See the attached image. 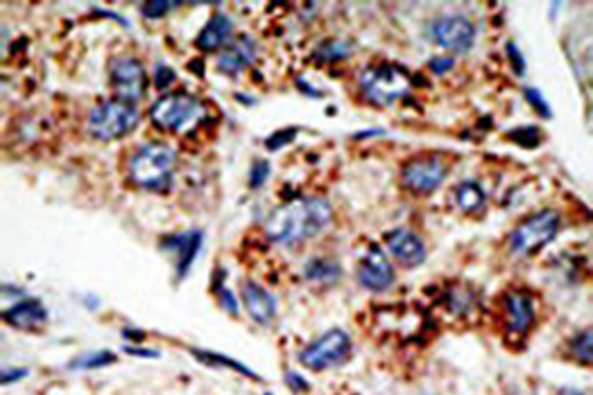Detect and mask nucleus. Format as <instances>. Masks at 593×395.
I'll list each match as a JSON object with an SVG mask.
<instances>
[{
	"mask_svg": "<svg viewBox=\"0 0 593 395\" xmlns=\"http://www.w3.org/2000/svg\"><path fill=\"white\" fill-rule=\"evenodd\" d=\"M163 248H168L170 253L177 256V272H179V278H184L188 274L190 265L197 257V251L202 247V233L200 230H190V233H179V235H170L161 242Z\"/></svg>",
	"mask_w": 593,
	"mask_h": 395,
	"instance_id": "nucleus-14",
	"label": "nucleus"
},
{
	"mask_svg": "<svg viewBox=\"0 0 593 395\" xmlns=\"http://www.w3.org/2000/svg\"><path fill=\"white\" fill-rule=\"evenodd\" d=\"M292 136H295V129H290V131H283V134H277V136H272V139L268 140V148L269 149H277V148H283V140H290Z\"/></svg>",
	"mask_w": 593,
	"mask_h": 395,
	"instance_id": "nucleus-30",
	"label": "nucleus"
},
{
	"mask_svg": "<svg viewBox=\"0 0 593 395\" xmlns=\"http://www.w3.org/2000/svg\"><path fill=\"white\" fill-rule=\"evenodd\" d=\"M431 39L451 52H469L476 41V28L464 16H440L431 23Z\"/></svg>",
	"mask_w": 593,
	"mask_h": 395,
	"instance_id": "nucleus-8",
	"label": "nucleus"
},
{
	"mask_svg": "<svg viewBox=\"0 0 593 395\" xmlns=\"http://www.w3.org/2000/svg\"><path fill=\"white\" fill-rule=\"evenodd\" d=\"M561 395H584V393H579V391H561Z\"/></svg>",
	"mask_w": 593,
	"mask_h": 395,
	"instance_id": "nucleus-35",
	"label": "nucleus"
},
{
	"mask_svg": "<svg viewBox=\"0 0 593 395\" xmlns=\"http://www.w3.org/2000/svg\"><path fill=\"white\" fill-rule=\"evenodd\" d=\"M560 230V215L555 211H542L521 221L510 235L512 251L516 256H533L546 247Z\"/></svg>",
	"mask_w": 593,
	"mask_h": 395,
	"instance_id": "nucleus-6",
	"label": "nucleus"
},
{
	"mask_svg": "<svg viewBox=\"0 0 593 395\" xmlns=\"http://www.w3.org/2000/svg\"><path fill=\"white\" fill-rule=\"evenodd\" d=\"M487 197L485 190L476 184V181H464L455 188V203H458L460 211L464 212H476L485 206Z\"/></svg>",
	"mask_w": 593,
	"mask_h": 395,
	"instance_id": "nucleus-19",
	"label": "nucleus"
},
{
	"mask_svg": "<svg viewBox=\"0 0 593 395\" xmlns=\"http://www.w3.org/2000/svg\"><path fill=\"white\" fill-rule=\"evenodd\" d=\"M331 217L333 211L324 199H295L269 215L265 221V235L277 244L306 242L329 226Z\"/></svg>",
	"mask_w": 593,
	"mask_h": 395,
	"instance_id": "nucleus-1",
	"label": "nucleus"
},
{
	"mask_svg": "<svg viewBox=\"0 0 593 395\" xmlns=\"http://www.w3.org/2000/svg\"><path fill=\"white\" fill-rule=\"evenodd\" d=\"M573 353L578 355L579 362H591V330H584L582 335L573 339Z\"/></svg>",
	"mask_w": 593,
	"mask_h": 395,
	"instance_id": "nucleus-23",
	"label": "nucleus"
},
{
	"mask_svg": "<svg viewBox=\"0 0 593 395\" xmlns=\"http://www.w3.org/2000/svg\"><path fill=\"white\" fill-rule=\"evenodd\" d=\"M507 52H510V61H512V66H515L516 75H524L525 73V61H524V57L519 55V48H516L515 43H507Z\"/></svg>",
	"mask_w": 593,
	"mask_h": 395,
	"instance_id": "nucleus-28",
	"label": "nucleus"
},
{
	"mask_svg": "<svg viewBox=\"0 0 593 395\" xmlns=\"http://www.w3.org/2000/svg\"><path fill=\"white\" fill-rule=\"evenodd\" d=\"M116 362V355L114 353H96V355H87V357H79L78 362L70 364V368H100L107 366V364Z\"/></svg>",
	"mask_w": 593,
	"mask_h": 395,
	"instance_id": "nucleus-22",
	"label": "nucleus"
},
{
	"mask_svg": "<svg viewBox=\"0 0 593 395\" xmlns=\"http://www.w3.org/2000/svg\"><path fill=\"white\" fill-rule=\"evenodd\" d=\"M23 375H28V371H23V368H19V371H10V373H3V382H14V380H19V377H23Z\"/></svg>",
	"mask_w": 593,
	"mask_h": 395,
	"instance_id": "nucleus-33",
	"label": "nucleus"
},
{
	"mask_svg": "<svg viewBox=\"0 0 593 395\" xmlns=\"http://www.w3.org/2000/svg\"><path fill=\"white\" fill-rule=\"evenodd\" d=\"M401 179H404V185L410 193H435L446 179V166L440 158H415L404 167Z\"/></svg>",
	"mask_w": 593,
	"mask_h": 395,
	"instance_id": "nucleus-10",
	"label": "nucleus"
},
{
	"mask_svg": "<svg viewBox=\"0 0 593 395\" xmlns=\"http://www.w3.org/2000/svg\"><path fill=\"white\" fill-rule=\"evenodd\" d=\"M453 57H435V59L431 61V70L433 73H437V75H442V73H446V70H451L453 68Z\"/></svg>",
	"mask_w": 593,
	"mask_h": 395,
	"instance_id": "nucleus-29",
	"label": "nucleus"
},
{
	"mask_svg": "<svg viewBox=\"0 0 593 395\" xmlns=\"http://www.w3.org/2000/svg\"><path fill=\"white\" fill-rule=\"evenodd\" d=\"M127 353H130V355H139V357H157V353H154V350H141V348H127Z\"/></svg>",
	"mask_w": 593,
	"mask_h": 395,
	"instance_id": "nucleus-34",
	"label": "nucleus"
},
{
	"mask_svg": "<svg viewBox=\"0 0 593 395\" xmlns=\"http://www.w3.org/2000/svg\"><path fill=\"white\" fill-rule=\"evenodd\" d=\"M349 55H351V48L342 41H329V43H324L320 50H317V57L324 61H338V59H344V57H349Z\"/></svg>",
	"mask_w": 593,
	"mask_h": 395,
	"instance_id": "nucleus-21",
	"label": "nucleus"
},
{
	"mask_svg": "<svg viewBox=\"0 0 593 395\" xmlns=\"http://www.w3.org/2000/svg\"><path fill=\"white\" fill-rule=\"evenodd\" d=\"M351 355V339L344 330H329L320 339L313 341L308 348L302 350L299 362L311 371H326L331 366H340Z\"/></svg>",
	"mask_w": 593,
	"mask_h": 395,
	"instance_id": "nucleus-7",
	"label": "nucleus"
},
{
	"mask_svg": "<svg viewBox=\"0 0 593 395\" xmlns=\"http://www.w3.org/2000/svg\"><path fill=\"white\" fill-rule=\"evenodd\" d=\"M139 106L114 97V100L97 104L96 109L88 113L87 124L93 139L114 140L123 139V136H127L130 131H134L136 124H139Z\"/></svg>",
	"mask_w": 593,
	"mask_h": 395,
	"instance_id": "nucleus-3",
	"label": "nucleus"
},
{
	"mask_svg": "<svg viewBox=\"0 0 593 395\" xmlns=\"http://www.w3.org/2000/svg\"><path fill=\"white\" fill-rule=\"evenodd\" d=\"M175 82V73H172L170 68H159L157 73H154V84H157V88H161V91H166L170 84Z\"/></svg>",
	"mask_w": 593,
	"mask_h": 395,
	"instance_id": "nucleus-27",
	"label": "nucleus"
},
{
	"mask_svg": "<svg viewBox=\"0 0 593 395\" xmlns=\"http://www.w3.org/2000/svg\"><path fill=\"white\" fill-rule=\"evenodd\" d=\"M205 115V104L188 93H168L150 109V120L163 131H188Z\"/></svg>",
	"mask_w": 593,
	"mask_h": 395,
	"instance_id": "nucleus-4",
	"label": "nucleus"
},
{
	"mask_svg": "<svg viewBox=\"0 0 593 395\" xmlns=\"http://www.w3.org/2000/svg\"><path fill=\"white\" fill-rule=\"evenodd\" d=\"M223 308H227L229 312L232 314H238V305H236V301H233V296H232V292L229 290H224L223 292Z\"/></svg>",
	"mask_w": 593,
	"mask_h": 395,
	"instance_id": "nucleus-31",
	"label": "nucleus"
},
{
	"mask_svg": "<svg viewBox=\"0 0 593 395\" xmlns=\"http://www.w3.org/2000/svg\"><path fill=\"white\" fill-rule=\"evenodd\" d=\"M385 247L394 260H399L404 267H419L426 260V247L413 230L397 229L385 235Z\"/></svg>",
	"mask_w": 593,
	"mask_h": 395,
	"instance_id": "nucleus-12",
	"label": "nucleus"
},
{
	"mask_svg": "<svg viewBox=\"0 0 593 395\" xmlns=\"http://www.w3.org/2000/svg\"><path fill=\"white\" fill-rule=\"evenodd\" d=\"M112 88L116 100L130 102V104H136L139 100H143L145 88H148V75H145V68L141 66V61L130 59V57L114 61Z\"/></svg>",
	"mask_w": 593,
	"mask_h": 395,
	"instance_id": "nucleus-9",
	"label": "nucleus"
},
{
	"mask_svg": "<svg viewBox=\"0 0 593 395\" xmlns=\"http://www.w3.org/2000/svg\"><path fill=\"white\" fill-rule=\"evenodd\" d=\"M242 303H245L251 319L260 323V326H268L277 317V299L268 290L256 285V283H245L242 285Z\"/></svg>",
	"mask_w": 593,
	"mask_h": 395,
	"instance_id": "nucleus-15",
	"label": "nucleus"
},
{
	"mask_svg": "<svg viewBox=\"0 0 593 395\" xmlns=\"http://www.w3.org/2000/svg\"><path fill=\"white\" fill-rule=\"evenodd\" d=\"M232 21L224 14H214L197 37V48L205 52L223 50L232 39Z\"/></svg>",
	"mask_w": 593,
	"mask_h": 395,
	"instance_id": "nucleus-17",
	"label": "nucleus"
},
{
	"mask_svg": "<svg viewBox=\"0 0 593 395\" xmlns=\"http://www.w3.org/2000/svg\"><path fill=\"white\" fill-rule=\"evenodd\" d=\"M287 382H290L292 389H299V391H306L308 389L306 382L299 380V375H295V373H287Z\"/></svg>",
	"mask_w": 593,
	"mask_h": 395,
	"instance_id": "nucleus-32",
	"label": "nucleus"
},
{
	"mask_svg": "<svg viewBox=\"0 0 593 395\" xmlns=\"http://www.w3.org/2000/svg\"><path fill=\"white\" fill-rule=\"evenodd\" d=\"M358 281L369 292H388L394 285V269L379 247H371L358 267Z\"/></svg>",
	"mask_w": 593,
	"mask_h": 395,
	"instance_id": "nucleus-11",
	"label": "nucleus"
},
{
	"mask_svg": "<svg viewBox=\"0 0 593 395\" xmlns=\"http://www.w3.org/2000/svg\"><path fill=\"white\" fill-rule=\"evenodd\" d=\"M340 265L333 260H326V257H317V260H311L306 265V278L311 283H335L340 278Z\"/></svg>",
	"mask_w": 593,
	"mask_h": 395,
	"instance_id": "nucleus-20",
	"label": "nucleus"
},
{
	"mask_svg": "<svg viewBox=\"0 0 593 395\" xmlns=\"http://www.w3.org/2000/svg\"><path fill=\"white\" fill-rule=\"evenodd\" d=\"M177 167V152L166 143H148L132 157L130 176L136 185L159 190L170 181Z\"/></svg>",
	"mask_w": 593,
	"mask_h": 395,
	"instance_id": "nucleus-2",
	"label": "nucleus"
},
{
	"mask_svg": "<svg viewBox=\"0 0 593 395\" xmlns=\"http://www.w3.org/2000/svg\"><path fill=\"white\" fill-rule=\"evenodd\" d=\"M269 175V166L265 161H254V166H251V172H250V185L251 188H260V185L265 184V179H268Z\"/></svg>",
	"mask_w": 593,
	"mask_h": 395,
	"instance_id": "nucleus-24",
	"label": "nucleus"
},
{
	"mask_svg": "<svg viewBox=\"0 0 593 395\" xmlns=\"http://www.w3.org/2000/svg\"><path fill=\"white\" fill-rule=\"evenodd\" d=\"M172 3H145L141 10H143V14L148 16V19H161V16H166L168 12L172 10Z\"/></svg>",
	"mask_w": 593,
	"mask_h": 395,
	"instance_id": "nucleus-26",
	"label": "nucleus"
},
{
	"mask_svg": "<svg viewBox=\"0 0 593 395\" xmlns=\"http://www.w3.org/2000/svg\"><path fill=\"white\" fill-rule=\"evenodd\" d=\"M524 93H525V97H528V102H530V104H533L534 109H537L539 113H542V118H551V109H548L546 100H543V97H542V93H539L537 88L528 86V88H525Z\"/></svg>",
	"mask_w": 593,
	"mask_h": 395,
	"instance_id": "nucleus-25",
	"label": "nucleus"
},
{
	"mask_svg": "<svg viewBox=\"0 0 593 395\" xmlns=\"http://www.w3.org/2000/svg\"><path fill=\"white\" fill-rule=\"evenodd\" d=\"M254 55H256V46L251 39L247 37L236 39V41H232L229 46H224L223 52L218 55L220 73H227V75L241 73V70H245L247 66L254 61Z\"/></svg>",
	"mask_w": 593,
	"mask_h": 395,
	"instance_id": "nucleus-16",
	"label": "nucleus"
},
{
	"mask_svg": "<svg viewBox=\"0 0 593 395\" xmlns=\"http://www.w3.org/2000/svg\"><path fill=\"white\" fill-rule=\"evenodd\" d=\"M512 335H525L534 323V301L525 292H510L503 301Z\"/></svg>",
	"mask_w": 593,
	"mask_h": 395,
	"instance_id": "nucleus-13",
	"label": "nucleus"
},
{
	"mask_svg": "<svg viewBox=\"0 0 593 395\" xmlns=\"http://www.w3.org/2000/svg\"><path fill=\"white\" fill-rule=\"evenodd\" d=\"M360 91L371 104L389 106L408 95L410 75L399 66H374L360 75Z\"/></svg>",
	"mask_w": 593,
	"mask_h": 395,
	"instance_id": "nucleus-5",
	"label": "nucleus"
},
{
	"mask_svg": "<svg viewBox=\"0 0 593 395\" xmlns=\"http://www.w3.org/2000/svg\"><path fill=\"white\" fill-rule=\"evenodd\" d=\"M46 308H43L39 301H21V303H16L14 308L7 310L5 314H3V319H5L10 326L14 328H21V330H32V328H39L46 323Z\"/></svg>",
	"mask_w": 593,
	"mask_h": 395,
	"instance_id": "nucleus-18",
	"label": "nucleus"
}]
</instances>
